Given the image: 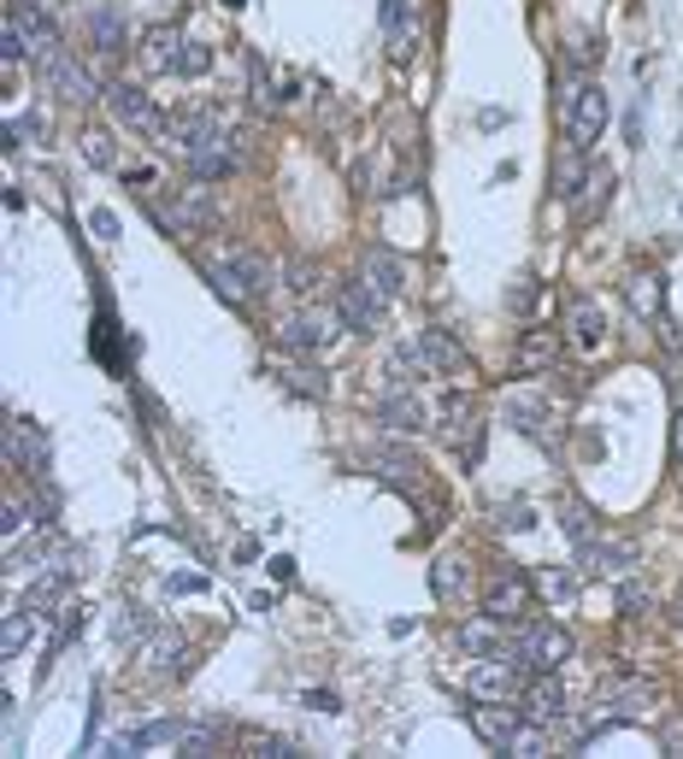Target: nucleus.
Instances as JSON below:
<instances>
[{"instance_id": "nucleus-1", "label": "nucleus", "mask_w": 683, "mask_h": 759, "mask_svg": "<svg viewBox=\"0 0 683 759\" xmlns=\"http://www.w3.org/2000/svg\"><path fill=\"white\" fill-rule=\"evenodd\" d=\"M212 289L224 295L230 306H254L259 295L271 289V266L259 254H248V247H230L224 259H212Z\"/></svg>"}, {"instance_id": "nucleus-2", "label": "nucleus", "mask_w": 683, "mask_h": 759, "mask_svg": "<svg viewBox=\"0 0 683 759\" xmlns=\"http://www.w3.org/2000/svg\"><path fill=\"white\" fill-rule=\"evenodd\" d=\"M107 100H112V112H119L124 130H136V136H148V142H159V148H171V119L136 89V83H112Z\"/></svg>"}, {"instance_id": "nucleus-3", "label": "nucleus", "mask_w": 683, "mask_h": 759, "mask_svg": "<svg viewBox=\"0 0 683 759\" xmlns=\"http://www.w3.org/2000/svg\"><path fill=\"white\" fill-rule=\"evenodd\" d=\"M601 130H607V95H601V83H577L572 100H565V136H572L577 154H589L595 142H601Z\"/></svg>"}, {"instance_id": "nucleus-4", "label": "nucleus", "mask_w": 683, "mask_h": 759, "mask_svg": "<svg viewBox=\"0 0 683 759\" xmlns=\"http://www.w3.org/2000/svg\"><path fill=\"white\" fill-rule=\"evenodd\" d=\"M171 148H178L183 159H200L212 148H224V112L218 107H188L171 119Z\"/></svg>"}, {"instance_id": "nucleus-5", "label": "nucleus", "mask_w": 683, "mask_h": 759, "mask_svg": "<svg viewBox=\"0 0 683 759\" xmlns=\"http://www.w3.org/2000/svg\"><path fill=\"white\" fill-rule=\"evenodd\" d=\"M525 607H530L525 572H519V565H501V572L489 577V589H484V612L501 619V624H513V619H525Z\"/></svg>"}, {"instance_id": "nucleus-6", "label": "nucleus", "mask_w": 683, "mask_h": 759, "mask_svg": "<svg viewBox=\"0 0 683 759\" xmlns=\"http://www.w3.org/2000/svg\"><path fill=\"white\" fill-rule=\"evenodd\" d=\"M519 660L530 671H560L572 660V636H565L560 624H530V631L519 636Z\"/></svg>"}, {"instance_id": "nucleus-7", "label": "nucleus", "mask_w": 683, "mask_h": 759, "mask_svg": "<svg viewBox=\"0 0 683 759\" xmlns=\"http://www.w3.org/2000/svg\"><path fill=\"white\" fill-rule=\"evenodd\" d=\"M519 683H525V660H519V648L496 653V660H484L472 671V695L477 700H507V695H519Z\"/></svg>"}, {"instance_id": "nucleus-8", "label": "nucleus", "mask_w": 683, "mask_h": 759, "mask_svg": "<svg viewBox=\"0 0 683 759\" xmlns=\"http://www.w3.org/2000/svg\"><path fill=\"white\" fill-rule=\"evenodd\" d=\"M377 418H383L395 436H418L430 425V413H425V401L413 395V383H389L383 401H377Z\"/></svg>"}, {"instance_id": "nucleus-9", "label": "nucleus", "mask_w": 683, "mask_h": 759, "mask_svg": "<svg viewBox=\"0 0 683 759\" xmlns=\"http://www.w3.org/2000/svg\"><path fill=\"white\" fill-rule=\"evenodd\" d=\"M383 306H389V301L377 295V289L366 283V277H359V283H342V295H337V313H342V325H347V330H359V335L383 325Z\"/></svg>"}, {"instance_id": "nucleus-10", "label": "nucleus", "mask_w": 683, "mask_h": 759, "mask_svg": "<svg viewBox=\"0 0 683 759\" xmlns=\"http://www.w3.org/2000/svg\"><path fill=\"white\" fill-rule=\"evenodd\" d=\"M584 560L607 577H631L636 565H643V542H636V536H595L584 548Z\"/></svg>"}, {"instance_id": "nucleus-11", "label": "nucleus", "mask_w": 683, "mask_h": 759, "mask_svg": "<svg viewBox=\"0 0 683 759\" xmlns=\"http://www.w3.org/2000/svg\"><path fill=\"white\" fill-rule=\"evenodd\" d=\"M41 77H48V89L60 95V100H77V107H89V100H95V77L83 71V60H71L65 48L41 65Z\"/></svg>"}, {"instance_id": "nucleus-12", "label": "nucleus", "mask_w": 683, "mask_h": 759, "mask_svg": "<svg viewBox=\"0 0 683 759\" xmlns=\"http://www.w3.org/2000/svg\"><path fill=\"white\" fill-rule=\"evenodd\" d=\"M507 425L519 436H530V442L554 448V430H548V401L542 395H507Z\"/></svg>"}, {"instance_id": "nucleus-13", "label": "nucleus", "mask_w": 683, "mask_h": 759, "mask_svg": "<svg viewBox=\"0 0 683 759\" xmlns=\"http://www.w3.org/2000/svg\"><path fill=\"white\" fill-rule=\"evenodd\" d=\"M359 277H366V283H371L383 301H395L401 289H406V266L389 254V247H366V259H359Z\"/></svg>"}, {"instance_id": "nucleus-14", "label": "nucleus", "mask_w": 683, "mask_h": 759, "mask_svg": "<svg viewBox=\"0 0 683 759\" xmlns=\"http://www.w3.org/2000/svg\"><path fill=\"white\" fill-rule=\"evenodd\" d=\"M330 335H337V330H330V318H325V313H295V318H289V325L278 330V342L289 347V354H318V347H325Z\"/></svg>"}, {"instance_id": "nucleus-15", "label": "nucleus", "mask_w": 683, "mask_h": 759, "mask_svg": "<svg viewBox=\"0 0 683 759\" xmlns=\"http://www.w3.org/2000/svg\"><path fill=\"white\" fill-rule=\"evenodd\" d=\"M454 648L460 653H472V660H496V653H507V636H501V619H472V624H460L454 631Z\"/></svg>"}, {"instance_id": "nucleus-16", "label": "nucleus", "mask_w": 683, "mask_h": 759, "mask_svg": "<svg viewBox=\"0 0 683 759\" xmlns=\"http://www.w3.org/2000/svg\"><path fill=\"white\" fill-rule=\"evenodd\" d=\"M472 730L489 742V748L507 754V742H513V730H519V712L501 707V700H484V707H472Z\"/></svg>"}, {"instance_id": "nucleus-17", "label": "nucleus", "mask_w": 683, "mask_h": 759, "mask_svg": "<svg viewBox=\"0 0 683 759\" xmlns=\"http://www.w3.org/2000/svg\"><path fill=\"white\" fill-rule=\"evenodd\" d=\"M383 36H389V53H395V60H406V53H413V36H418L413 0H383Z\"/></svg>"}, {"instance_id": "nucleus-18", "label": "nucleus", "mask_w": 683, "mask_h": 759, "mask_svg": "<svg viewBox=\"0 0 683 759\" xmlns=\"http://www.w3.org/2000/svg\"><path fill=\"white\" fill-rule=\"evenodd\" d=\"M418 347H425V365L436 377H460V371H466V347H460L448 330H425V335H418Z\"/></svg>"}, {"instance_id": "nucleus-19", "label": "nucleus", "mask_w": 683, "mask_h": 759, "mask_svg": "<svg viewBox=\"0 0 683 759\" xmlns=\"http://www.w3.org/2000/svg\"><path fill=\"white\" fill-rule=\"evenodd\" d=\"M430 589H436V601H460V595L472 589V560L466 553H442V560L430 565Z\"/></svg>"}, {"instance_id": "nucleus-20", "label": "nucleus", "mask_w": 683, "mask_h": 759, "mask_svg": "<svg viewBox=\"0 0 683 759\" xmlns=\"http://www.w3.org/2000/svg\"><path fill=\"white\" fill-rule=\"evenodd\" d=\"M565 325H572V342L584 347V354H595V347L607 342V313L595 301H572V318H565Z\"/></svg>"}, {"instance_id": "nucleus-21", "label": "nucleus", "mask_w": 683, "mask_h": 759, "mask_svg": "<svg viewBox=\"0 0 683 759\" xmlns=\"http://www.w3.org/2000/svg\"><path fill=\"white\" fill-rule=\"evenodd\" d=\"M525 712H530L536 724H554L560 712H565V689L554 683V671H542V677H536L530 689H525Z\"/></svg>"}, {"instance_id": "nucleus-22", "label": "nucleus", "mask_w": 683, "mask_h": 759, "mask_svg": "<svg viewBox=\"0 0 683 759\" xmlns=\"http://www.w3.org/2000/svg\"><path fill=\"white\" fill-rule=\"evenodd\" d=\"M554 354H560V335L554 330H530L525 342H519L513 365H519V371H542V365H554Z\"/></svg>"}, {"instance_id": "nucleus-23", "label": "nucleus", "mask_w": 683, "mask_h": 759, "mask_svg": "<svg viewBox=\"0 0 683 759\" xmlns=\"http://www.w3.org/2000/svg\"><path fill=\"white\" fill-rule=\"evenodd\" d=\"M366 465H371L377 477H389V483H406V477L418 483V460L406 454V448H371V454H366Z\"/></svg>"}, {"instance_id": "nucleus-24", "label": "nucleus", "mask_w": 683, "mask_h": 759, "mask_svg": "<svg viewBox=\"0 0 683 759\" xmlns=\"http://www.w3.org/2000/svg\"><path fill=\"white\" fill-rule=\"evenodd\" d=\"M624 295H631L636 318H660V277H654V271H636L631 283H624Z\"/></svg>"}, {"instance_id": "nucleus-25", "label": "nucleus", "mask_w": 683, "mask_h": 759, "mask_svg": "<svg viewBox=\"0 0 683 759\" xmlns=\"http://www.w3.org/2000/svg\"><path fill=\"white\" fill-rule=\"evenodd\" d=\"M283 389H289V395H301V401H325V371H313V365H283Z\"/></svg>"}, {"instance_id": "nucleus-26", "label": "nucleus", "mask_w": 683, "mask_h": 759, "mask_svg": "<svg viewBox=\"0 0 683 759\" xmlns=\"http://www.w3.org/2000/svg\"><path fill=\"white\" fill-rule=\"evenodd\" d=\"M65 583H71V572H65V565H53V572L31 589V612H36V619H48V612H53V601L65 595Z\"/></svg>"}, {"instance_id": "nucleus-27", "label": "nucleus", "mask_w": 683, "mask_h": 759, "mask_svg": "<svg viewBox=\"0 0 683 759\" xmlns=\"http://www.w3.org/2000/svg\"><path fill=\"white\" fill-rule=\"evenodd\" d=\"M560 524H565V536H572L577 548L595 542V524H589V506H584V501H565V506H560Z\"/></svg>"}, {"instance_id": "nucleus-28", "label": "nucleus", "mask_w": 683, "mask_h": 759, "mask_svg": "<svg viewBox=\"0 0 683 759\" xmlns=\"http://www.w3.org/2000/svg\"><path fill=\"white\" fill-rule=\"evenodd\" d=\"M83 159H89L95 171H112V166H119V154H112V136H107V130H83Z\"/></svg>"}, {"instance_id": "nucleus-29", "label": "nucleus", "mask_w": 683, "mask_h": 759, "mask_svg": "<svg viewBox=\"0 0 683 759\" xmlns=\"http://www.w3.org/2000/svg\"><path fill=\"white\" fill-rule=\"evenodd\" d=\"M577 183H584V159H577V148H572V154H565L560 166H554V195L572 200V195H577Z\"/></svg>"}, {"instance_id": "nucleus-30", "label": "nucleus", "mask_w": 683, "mask_h": 759, "mask_svg": "<svg viewBox=\"0 0 683 759\" xmlns=\"http://www.w3.org/2000/svg\"><path fill=\"white\" fill-rule=\"evenodd\" d=\"M507 754H525V759L548 754V736H542V724H519V730H513V742H507Z\"/></svg>"}, {"instance_id": "nucleus-31", "label": "nucleus", "mask_w": 683, "mask_h": 759, "mask_svg": "<svg viewBox=\"0 0 683 759\" xmlns=\"http://www.w3.org/2000/svg\"><path fill=\"white\" fill-rule=\"evenodd\" d=\"M178 53H183V41L171 36V30H154V36H148V60H154L159 71H171V65H178Z\"/></svg>"}, {"instance_id": "nucleus-32", "label": "nucleus", "mask_w": 683, "mask_h": 759, "mask_svg": "<svg viewBox=\"0 0 683 759\" xmlns=\"http://www.w3.org/2000/svg\"><path fill=\"white\" fill-rule=\"evenodd\" d=\"M95 36H100V48H107V53L124 48V30H119V12H112V7L95 12Z\"/></svg>"}, {"instance_id": "nucleus-33", "label": "nucleus", "mask_w": 683, "mask_h": 759, "mask_svg": "<svg viewBox=\"0 0 683 759\" xmlns=\"http://www.w3.org/2000/svg\"><path fill=\"white\" fill-rule=\"evenodd\" d=\"M31 619H36L31 607H24V612H12V619H7V636H0V648H7V660L24 648V636H31Z\"/></svg>"}, {"instance_id": "nucleus-34", "label": "nucleus", "mask_w": 683, "mask_h": 759, "mask_svg": "<svg viewBox=\"0 0 683 759\" xmlns=\"http://www.w3.org/2000/svg\"><path fill=\"white\" fill-rule=\"evenodd\" d=\"M171 653H183V636H178V631H159V636L148 641V653H142V660H148V665H171Z\"/></svg>"}, {"instance_id": "nucleus-35", "label": "nucleus", "mask_w": 683, "mask_h": 759, "mask_svg": "<svg viewBox=\"0 0 683 759\" xmlns=\"http://www.w3.org/2000/svg\"><path fill=\"white\" fill-rule=\"evenodd\" d=\"M496 524H501V530H513V536H525L536 518H530V506H525V501H513V506H496Z\"/></svg>"}, {"instance_id": "nucleus-36", "label": "nucleus", "mask_w": 683, "mask_h": 759, "mask_svg": "<svg viewBox=\"0 0 683 759\" xmlns=\"http://www.w3.org/2000/svg\"><path fill=\"white\" fill-rule=\"evenodd\" d=\"M318 283H325V277H318V266H313V259H289V289H301V295H313Z\"/></svg>"}, {"instance_id": "nucleus-37", "label": "nucleus", "mask_w": 683, "mask_h": 759, "mask_svg": "<svg viewBox=\"0 0 683 759\" xmlns=\"http://www.w3.org/2000/svg\"><path fill=\"white\" fill-rule=\"evenodd\" d=\"M207 65H212V53L207 48H188V41H183V53H178V65H171V71H178V77H200Z\"/></svg>"}, {"instance_id": "nucleus-38", "label": "nucleus", "mask_w": 683, "mask_h": 759, "mask_svg": "<svg viewBox=\"0 0 683 759\" xmlns=\"http://www.w3.org/2000/svg\"><path fill=\"white\" fill-rule=\"evenodd\" d=\"M619 601L631 607V612H654V589H643L636 577H624V583H619Z\"/></svg>"}, {"instance_id": "nucleus-39", "label": "nucleus", "mask_w": 683, "mask_h": 759, "mask_svg": "<svg viewBox=\"0 0 683 759\" xmlns=\"http://www.w3.org/2000/svg\"><path fill=\"white\" fill-rule=\"evenodd\" d=\"M536 583H542V595H554V601H572V595H577V577L572 572H542Z\"/></svg>"}, {"instance_id": "nucleus-40", "label": "nucleus", "mask_w": 683, "mask_h": 759, "mask_svg": "<svg viewBox=\"0 0 683 759\" xmlns=\"http://www.w3.org/2000/svg\"><path fill=\"white\" fill-rule=\"evenodd\" d=\"M89 230H95L100 242H119L124 224H119V212H112V207H95V212H89Z\"/></svg>"}, {"instance_id": "nucleus-41", "label": "nucleus", "mask_w": 683, "mask_h": 759, "mask_svg": "<svg viewBox=\"0 0 683 759\" xmlns=\"http://www.w3.org/2000/svg\"><path fill=\"white\" fill-rule=\"evenodd\" d=\"M536 295H542V289H536V283H530V277H525V283H513V295H507V306H513V313H519V318H525V313H530V306H536Z\"/></svg>"}, {"instance_id": "nucleus-42", "label": "nucleus", "mask_w": 683, "mask_h": 759, "mask_svg": "<svg viewBox=\"0 0 683 759\" xmlns=\"http://www.w3.org/2000/svg\"><path fill=\"white\" fill-rule=\"evenodd\" d=\"M242 742H248L254 754H271V759H289V754H295V748H289L283 736H242Z\"/></svg>"}, {"instance_id": "nucleus-43", "label": "nucleus", "mask_w": 683, "mask_h": 759, "mask_svg": "<svg viewBox=\"0 0 683 759\" xmlns=\"http://www.w3.org/2000/svg\"><path fill=\"white\" fill-rule=\"evenodd\" d=\"M148 631V619H142V607H130L124 619H119V641H130V636H142Z\"/></svg>"}, {"instance_id": "nucleus-44", "label": "nucleus", "mask_w": 683, "mask_h": 759, "mask_svg": "<svg viewBox=\"0 0 683 759\" xmlns=\"http://www.w3.org/2000/svg\"><path fill=\"white\" fill-rule=\"evenodd\" d=\"M307 707H313V712H342V700L330 695V689H307Z\"/></svg>"}, {"instance_id": "nucleus-45", "label": "nucleus", "mask_w": 683, "mask_h": 759, "mask_svg": "<svg viewBox=\"0 0 683 759\" xmlns=\"http://www.w3.org/2000/svg\"><path fill=\"white\" fill-rule=\"evenodd\" d=\"M166 589H171V595H195V589H207V583H200V577H171Z\"/></svg>"}, {"instance_id": "nucleus-46", "label": "nucleus", "mask_w": 683, "mask_h": 759, "mask_svg": "<svg viewBox=\"0 0 683 759\" xmlns=\"http://www.w3.org/2000/svg\"><path fill=\"white\" fill-rule=\"evenodd\" d=\"M12 136H19V142L24 136H41V119H12Z\"/></svg>"}, {"instance_id": "nucleus-47", "label": "nucleus", "mask_w": 683, "mask_h": 759, "mask_svg": "<svg viewBox=\"0 0 683 759\" xmlns=\"http://www.w3.org/2000/svg\"><path fill=\"white\" fill-rule=\"evenodd\" d=\"M672 454H678V465H683V413L672 418Z\"/></svg>"}]
</instances>
